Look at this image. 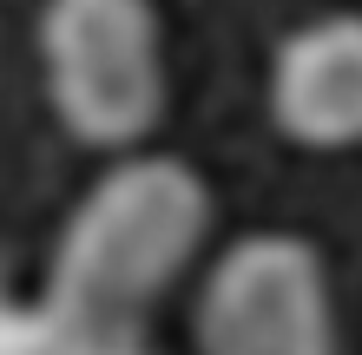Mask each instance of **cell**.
I'll return each mask as SVG.
<instances>
[{
  "mask_svg": "<svg viewBox=\"0 0 362 355\" xmlns=\"http://www.w3.org/2000/svg\"><path fill=\"white\" fill-rule=\"evenodd\" d=\"M270 125L303 152L362 145V13H316L290 27L264 79Z\"/></svg>",
  "mask_w": 362,
  "mask_h": 355,
  "instance_id": "obj_4",
  "label": "cell"
},
{
  "mask_svg": "<svg viewBox=\"0 0 362 355\" xmlns=\"http://www.w3.org/2000/svg\"><path fill=\"white\" fill-rule=\"evenodd\" d=\"M0 355H145V349L139 336H105V329L79 323L73 309H59L53 296H40L0 316Z\"/></svg>",
  "mask_w": 362,
  "mask_h": 355,
  "instance_id": "obj_5",
  "label": "cell"
},
{
  "mask_svg": "<svg viewBox=\"0 0 362 355\" xmlns=\"http://www.w3.org/2000/svg\"><path fill=\"white\" fill-rule=\"evenodd\" d=\"M198 355H343L323 250L296 231L224 243L198 289Z\"/></svg>",
  "mask_w": 362,
  "mask_h": 355,
  "instance_id": "obj_3",
  "label": "cell"
},
{
  "mask_svg": "<svg viewBox=\"0 0 362 355\" xmlns=\"http://www.w3.org/2000/svg\"><path fill=\"white\" fill-rule=\"evenodd\" d=\"M40 86L93 152L132 158L165 119V20L152 0H40Z\"/></svg>",
  "mask_w": 362,
  "mask_h": 355,
  "instance_id": "obj_2",
  "label": "cell"
},
{
  "mask_svg": "<svg viewBox=\"0 0 362 355\" xmlns=\"http://www.w3.org/2000/svg\"><path fill=\"white\" fill-rule=\"evenodd\" d=\"M211 184L172 152L112 158L59 224L47 296L105 336H139L145 309L172 289L211 237Z\"/></svg>",
  "mask_w": 362,
  "mask_h": 355,
  "instance_id": "obj_1",
  "label": "cell"
}]
</instances>
